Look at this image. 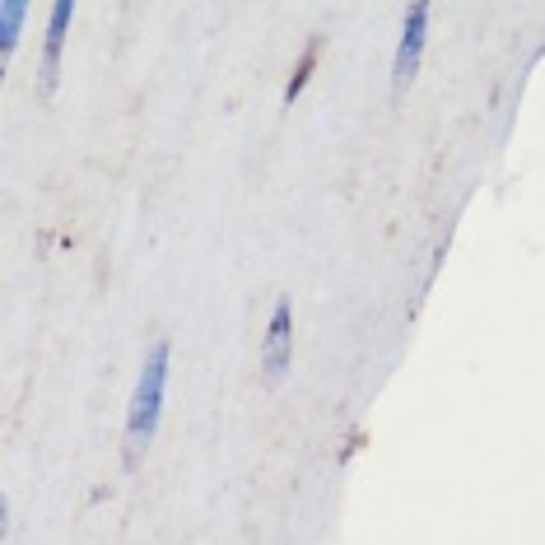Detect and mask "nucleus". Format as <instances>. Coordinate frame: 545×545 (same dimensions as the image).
I'll return each mask as SVG.
<instances>
[{
  "label": "nucleus",
  "instance_id": "nucleus-5",
  "mask_svg": "<svg viewBox=\"0 0 545 545\" xmlns=\"http://www.w3.org/2000/svg\"><path fill=\"white\" fill-rule=\"evenodd\" d=\"M19 24H24V5L19 0H0V52L10 56L19 42Z\"/></svg>",
  "mask_w": 545,
  "mask_h": 545
},
{
  "label": "nucleus",
  "instance_id": "nucleus-3",
  "mask_svg": "<svg viewBox=\"0 0 545 545\" xmlns=\"http://www.w3.org/2000/svg\"><path fill=\"white\" fill-rule=\"evenodd\" d=\"M289 355H294V308H289V299H280L275 303V313H271V327H266L261 364H266L271 378H280V373L289 368Z\"/></svg>",
  "mask_w": 545,
  "mask_h": 545
},
{
  "label": "nucleus",
  "instance_id": "nucleus-4",
  "mask_svg": "<svg viewBox=\"0 0 545 545\" xmlns=\"http://www.w3.org/2000/svg\"><path fill=\"white\" fill-rule=\"evenodd\" d=\"M70 19H75V0H56V5H52V24H47V56H42V80H47V89L56 84V66H61V42H66Z\"/></svg>",
  "mask_w": 545,
  "mask_h": 545
},
{
  "label": "nucleus",
  "instance_id": "nucleus-1",
  "mask_svg": "<svg viewBox=\"0 0 545 545\" xmlns=\"http://www.w3.org/2000/svg\"><path fill=\"white\" fill-rule=\"evenodd\" d=\"M164 378H168V345H154V355L145 359L136 378V396L126 410V434L136 443H150L154 424H159V406H164Z\"/></svg>",
  "mask_w": 545,
  "mask_h": 545
},
{
  "label": "nucleus",
  "instance_id": "nucleus-2",
  "mask_svg": "<svg viewBox=\"0 0 545 545\" xmlns=\"http://www.w3.org/2000/svg\"><path fill=\"white\" fill-rule=\"evenodd\" d=\"M424 33H429V5H410L406 14V28H401V42H396V61H392V84L396 94L415 80L420 70V56H424Z\"/></svg>",
  "mask_w": 545,
  "mask_h": 545
},
{
  "label": "nucleus",
  "instance_id": "nucleus-6",
  "mask_svg": "<svg viewBox=\"0 0 545 545\" xmlns=\"http://www.w3.org/2000/svg\"><path fill=\"white\" fill-rule=\"evenodd\" d=\"M317 56H322V38H313L308 42V52H303V61H299V70H294V80H289V89H285V98L294 103V98L308 89V80H313V66H317Z\"/></svg>",
  "mask_w": 545,
  "mask_h": 545
}]
</instances>
